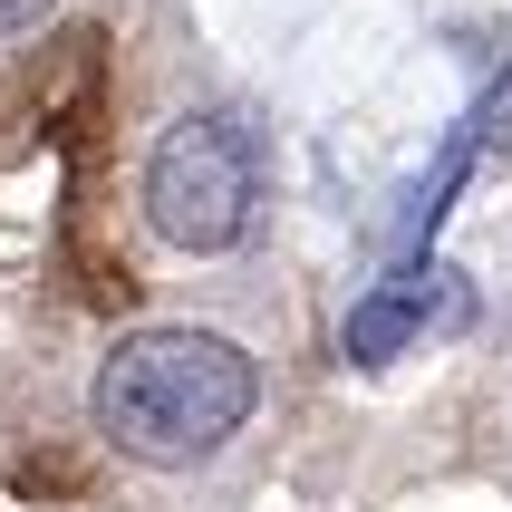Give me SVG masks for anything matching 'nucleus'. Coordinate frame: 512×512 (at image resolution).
I'll return each mask as SVG.
<instances>
[{
	"instance_id": "nucleus-4",
	"label": "nucleus",
	"mask_w": 512,
	"mask_h": 512,
	"mask_svg": "<svg viewBox=\"0 0 512 512\" xmlns=\"http://www.w3.org/2000/svg\"><path fill=\"white\" fill-rule=\"evenodd\" d=\"M474 136H484V155H503V165H512V58H503V78H493L484 126H474Z\"/></svg>"
},
{
	"instance_id": "nucleus-5",
	"label": "nucleus",
	"mask_w": 512,
	"mask_h": 512,
	"mask_svg": "<svg viewBox=\"0 0 512 512\" xmlns=\"http://www.w3.org/2000/svg\"><path fill=\"white\" fill-rule=\"evenodd\" d=\"M39 10H49V0H0V39H10V29H29Z\"/></svg>"
},
{
	"instance_id": "nucleus-3",
	"label": "nucleus",
	"mask_w": 512,
	"mask_h": 512,
	"mask_svg": "<svg viewBox=\"0 0 512 512\" xmlns=\"http://www.w3.org/2000/svg\"><path fill=\"white\" fill-rule=\"evenodd\" d=\"M426 281L435 271H406L397 290H377L368 310L348 319V358H387L397 339H416V329H426Z\"/></svg>"
},
{
	"instance_id": "nucleus-1",
	"label": "nucleus",
	"mask_w": 512,
	"mask_h": 512,
	"mask_svg": "<svg viewBox=\"0 0 512 512\" xmlns=\"http://www.w3.org/2000/svg\"><path fill=\"white\" fill-rule=\"evenodd\" d=\"M252 397L261 368L223 329H136L97 368V435L136 464H203L223 435H242Z\"/></svg>"
},
{
	"instance_id": "nucleus-2",
	"label": "nucleus",
	"mask_w": 512,
	"mask_h": 512,
	"mask_svg": "<svg viewBox=\"0 0 512 512\" xmlns=\"http://www.w3.org/2000/svg\"><path fill=\"white\" fill-rule=\"evenodd\" d=\"M261 213V136L232 107H184L145 155V223L174 252H232Z\"/></svg>"
}]
</instances>
